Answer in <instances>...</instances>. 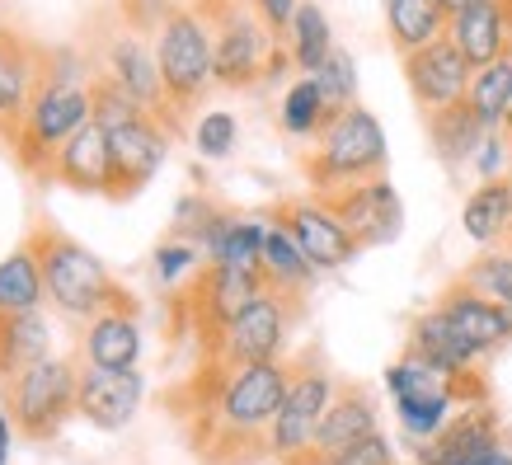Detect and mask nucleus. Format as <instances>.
Segmentation results:
<instances>
[{"label": "nucleus", "mask_w": 512, "mask_h": 465, "mask_svg": "<svg viewBox=\"0 0 512 465\" xmlns=\"http://www.w3.org/2000/svg\"><path fill=\"white\" fill-rule=\"evenodd\" d=\"M423 127H428V146H433V155L447 165L451 174L466 170L470 160H475V151H480V141H484V123L475 118L470 99H461V104H451V109H442V113H428Z\"/></svg>", "instance_id": "nucleus-26"}, {"label": "nucleus", "mask_w": 512, "mask_h": 465, "mask_svg": "<svg viewBox=\"0 0 512 465\" xmlns=\"http://www.w3.org/2000/svg\"><path fill=\"white\" fill-rule=\"evenodd\" d=\"M264 292L259 273H240L226 264H202L188 287L174 292V334H193L198 339V357H207L221 343V334L231 329V320Z\"/></svg>", "instance_id": "nucleus-7"}, {"label": "nucleus", "mask_w": 512, "mask_h": 465, "mask_svg": "<svg viewBox=\"0 0 512 465\" xmlns=\"http://www.w3.org/2000/svg\"><path fill=\"white\" fill-rule=\"evenodd\" d=\"M470 465H512V451L503 447V442H498L494 451H484V456H475V461H470Z\"/></svg>", "instance_id": "nucleus-43"}, {"label": "nucleus", "mask_w": 512, "mask_h": 465, "mask_svg": "<svg viewBox=\"0 0 512 465\" xmlns=\"http://www.w3.org/2000/svg\"><path fill=\"white\" fill-rule=\"evenodd\" d=\"M47 184H62V188H71V193L109 198V132L94 123V118L57 151Z\"/></svg>", "instance_id": "nucleus-21"}, {"label": "nucleus", "mask_w": 512, "mask_h": 465, "mask_svg": "<svg viewBox=\"0 0 512 465\" xmlns=\"http://www.w3.org/2000/svg\"><path fill=\"white\" fill-rule=\"evenodd\" d=\"M193 146H198L202 160H226V155L240 146V123H235V113H226V109L202 113L198 127H193Z\"/></svg>", "instance_id": "nucleus-39"}, {"label": "nucleus", "mask_w": 512, "mask_h": 465, "mask_svg": "<svg viewBox=\"0 0 512 465\" xmlns=\"http://www.w3.org/2000/svg\"><path fill=\"white\" fill-rule=\"evenodd\" d=\"M202 259H207V254H202L193 240H179V235H165V240L156 245V254H151V264H156V278H160V282L193 278Z\"/></svg>", "instance_id": "nucleus-40"}, {"label": "nucleus", "mask_w": 512, "mask_h": 465, "mask_svg": "<svg viewBox=\"0 0 512 465\" xmlns=\"http://www.w3.org/2000/svg\"><path fill=\"white\" fill-rule=\"evenodd\" d=\"M47 85V52L24 33L0 29V137L15 141L33 94Z\"/></svg>", "instance_id": "nucleus-16"}, {"label": "nucleus", "mask_w": 512, "mask_h": 465, "mask_svg": "<svg viewBox=\"0 0 512 465\" xmlns=\"http://www.w3.org/2000/svg\"><path fill=\"white\" fill-rule=\"evenodd\" d=\"M339 395V381L329 376V367L320 362V353L292 357V381L282 395V409L273 419V437H268V456L273 461H292L315 442V428L325 419V409Z\"/></svg>", "instance_id": "nucleus-9"}, {"label": "nucleus", "mask_w": 512, "mask_h": 465, "mask_svg": "<svg viewBox=\"0 0 512 465\" xmlns=\"http://www.w3.org/2000/svg\"><path fill=\"white\" fill-rule=\"evenodd\" d=\"M198 10L212 19L217 38V85L221 90H254L278 80L292 66V52L278 33L268 29L259 10L245 0H198Z\"/></svg>", "instance_id": "nucleus-3"}, {"label": "nucleus", "mask_w": 512, "mask_h": 465, "mask_svg": "<svg viewBox=\"0 0 512 465\" xmlns=\"http://www.w3.org/2000/svg\"><path fill=\"white\" fill-rule=\"evenodd\" d=\"M249 5H254L259 19H264L268 29L287 43V29H292V15H296V5H301V0H249Z\"/></svg>", "instance_id": "nucleus-42"}, {"label": "nucleus", "mask_w": 512, "mask_h": 465, "mask_svg": "<svg viewBox=\"0 0 512 465\" xmlns=\"http://www.w3.org/2000/svg\"><path fill=\"white\" fill-rule=\"evenodd\" d=\"M301 306H306V301L264 287V292L231 320V329L221 334L217 348L207 357H198V362H235V367H240V362H282V348H287V334H292Z\"/></svg>", "instance_id": "nucleus-10"}, {"label": "nucleus", "mask_w": 512, "mask_h": 465, "mask_svg": "<svg viewBox=\"0 0 512 465\" xmlns=\"http://www.w3.org/2000/svg\"><path fill=\"white\" fill-rule=\"evenodd\" d=\"M43 296H47L43 268H38L33 245L24 240L15 254L0 259V310H5V315H29V310L43 306Z\"/></svg>", "instance_id": "nucleus-30"}, {"label": "nucleus", "mask_w": 512, "mask_h": 465, "mask_svg": "<svg viewBox=\"0 0 512 465\" xmlns=\"http://www.w3.org/2000/svg\"><path fill=\"white\" fill-rule=\"evenodd\" d=\"M90 118H94L90 80H47L43 90L33 94L29 113H24L15 141H10V151H15V160L24 165V174H33V179L47 184L57 151H62Z\"/></svg>", "instance_id": "nucleus-6"}, {"label": "nucleus", "mask_w": 512, "mask_h": 465, "mask_svg": "<svg viewBox=\"0 0 512 465\" xmlns=\"http://www.w3.org/2000/svg\"><path fill=\"white\" fill-rule=\"evenodd\" d=\"M503 137L512 141V99H508V113H503Z\"/></svg>", "instance_id": "nucleus-46"}, {"label": "nucleus", "mask_w": 512, "mask_h": 465, "mask_svg": "<svg viewBox=\"0 0 512 465\" xmlns=\"http://www.w3.org/2000/svg\"><path fill=\"white\" fill-rule=\"evenodd\" d=\"M264 231H268V221L231 217V226L221 231V240L212 245V254H207V264H226V268H240V273H259V264H264Z\"/></svg>", "instance_id": "nucleus-33"}, {"label": "nucleus", "mask_w": 512, "mask_h": 465, "mask_svg": "<svg viewBox=\"0 0 512 465\" xmlns=\"http://www.w3.org/2000/svg\"><path fill=\"white\" fill-rule=\"evenodd\" d=\"M47 343H52V334H47V320L38 310H29V315H5L0 310V381H10V376L29 372L33 362H43Z\"/></svg>", "instance_id": "nucleus-29"}, {"label": "nucleus", "mask_w": 512, "mask_h": 465, "mask_svg": "<svg viewBox=\"0 0 512 465\" xmlns=\"http://www.w3.org/2000/svg\"><path fill=\"white\" fill-rule=\"evenodd\" d=\"M10 461V414H5V404H0V465Z\"/></svg>", "instance_id": "nucleus-44"}, {"label": "nucleus", "mask_w": 512, "mask_h": 465, "mask_svg": "<svg viewBox=\"0 0 512 465\" xmlns=\"http://www.w3.org/2000/svg\"><path fill=\"white\" fill-rule=\"evenodd\" d=\"M292 381V362H198V372L165 395L202 465L264 461L273 419Z\"/></svg>", "instance_id": "nucleus-1"}, {"label": "nucleus", "mask_w": 512, "mask_h": 465, "mask_svg": "<svg viewBox=\"0 0 512 465\" xmlns=\"http://www.w3.org/2000/svg\"><path fill=\"white\" fill-rule=\"evenodd\" d=\"M259 278H264V287H273V292L282 296H296V301H306L315 287V278H320V268L296 249V240L282 226H273L268 221L264 231V264H259Z\"/></svg>", "instance_id": "nucleus-28"}, {"label": "nucleus", "mask_w": 512, "mask_h": 465, "mask_svg": "<svg viewBox=\"0 0 512 465\" xmlns=\"http://www.w3.org/2000/svg\"><path fill=\"white\" fill-rule=\"evenodd\" d=\"M85 362L109 372H137L141 362V329L137 310H104L85 329Z\"/></svg>", "instance_id": "nucleus-24"}, {"label": "nucleus", "mask_w": 512, "mask_h": 465, "mask_svg": "<svg viewBox=\"0 0 512 465\" xmlns=\"http://www.w3.org/2000/svg\"><path fill=\"white\" fill-rule=\"evenodd\" d=\"M282 465H400V461H395L390 437L386 433H372V437H362V442H353V447L334 451V456L301 451V456H292V461H282Z\"/></svg>", "instance_id": "nucleus-38"}, {"label": "nucleus", "mask_w": 512, "mask_h": 465, "mask_svg": "<svg viewBox=\"0 0 512 465\" xmlns=\"http://www.w3.org/2000/svg\"><path fill=\"white\" fill-rule=\"evenodd\" d=\"M381 10H386V38L400 57L442 38L451 24V10L442 0H381Z\"/></svg>", "instance_id": "nucleus-27"}, {"label": "nucleus", "mask_w": 512, "mask_h": 465, "mask_svg": "<svg viewBox=\"0 0 512 465\" xmlns=\"http://www.w3.org/2000/svg\"><path fill=\"white\" fill-rule=\"evenodd\" d=\"M404 353L419 357V362H428V367H437L442 376H461V372H470V367H480V353H475V348L451 329V320L437 306L409 320Z\"/></svg>", "instance_id": "nucleus-22"}, {"label": "nucleus", "mask_w": 512, "mask_h": 465, "mask_svg": "<svg viewBox=\"0 0 512 465\" xmlns=\"http://www.w3.org/2000/svg\"><path fill=\"white\" fill-rule=\"evenodd\" d=\"M315 198H325V207L343 221V231L353 235L362 249L395 245L404 231V202L386 174L367 179V184L339 188V193H315Z\"/></svg>", "instance_id": "nucleus-13"}, {"label": "nucleus", "mask_w": 512, "mask_h": 465, "mask_svg": "<svg viewBox=\"0 0 512 465\" xmlns=\"http://www.w3.org/2000/svg\"><path fill=\"white\" fill-rule=\"evenodd\" d=\"M165 155H170V132L156 118L109 132V198L132 202L160 174Z\"/></svg>", "instance_id": "nucleus-15"}, {"label": "nucleus", "mask_w": 512, "mask_h": 465, "mask_svg": "<svg viewBox=\"0 0 512 465\" xmlns=\"http://www.w3.org/2000/svg\"><path fill=\"white\" fill-rule=\"evenodd\" d=\"M334 47H339V43H334V29H329L325 10H320L315 0H301V5H296V15H292V29H287V52H292V66L301 71V76H315Z\"/></svg>", "instance_id": "nucleus-31"}, {"label": "nucleus", "mask_w": 512, "mask_h": 465, "mask_svg": "<svg viewBox=\"0 0 512 465\" xmlns=\"http://www.w3.org/2000/svg\"><path fill=\"white\" fill-rule=\"evenodd\" d=\"M104 76H109L123 94H132V99H137L141 109L151 113L170 137L179 132L170 99H165V80H160V62H156L151 33H137L132 24H123L118 33H109V43H104Z\"/></svg>", "instance_id": "nucleus-11"}, {"label": "nucleus", "mask_w": 512, "mask_h": 465, "mask_svg": "<svg viewBox=\"0 0 512 465\" xmlns=\"http://www.w3.org/2000/svg\"><path fill=\"white\" fill-rule=\"evenodd\" d=\"M498 447V414L494 404H466L447 419V428L419 442V465H470L475 456Z\"/></svg>", "instance_id": "nucleus-20"}, {"label": "nucleus", "mask_w": 512, "mask_h": 465, "mask_svg": "<svg viewBox=\"0 0 512 465\" xmlns=\"http://www.w3.org/2000/svg\"><path fill=\"white\" fill-rule=\"evenodd\" d=\"M466 99H470V109H475V118L484 123V132H503V113H508V99H512V62L508 57L494 66H484V71H475Z\"/></svg>", "instance_id": "nucleus-34"}, {"label": "nucleus", "mask_w": 512, "mask_h": 465, "mask_svg": "<svg viewBox=\"0 0 512 465\" xmlns=\"http://www.w3.org/2000/svg\"><path fill=\"white\" fill-rule=\"evenodd\" d=\"M146 381L141 372H109V367H80V390H76V414L90 419L104 433H118L137 419Z\"/></svg>", "instance_id": "nucleus-18"}, {"label": "nucleus", "mask_w": 512, "mask_h": 465, "mask_svg": "<svg viewBox=\"0 0 512 465\" xmlns=\"http://www.w3.org/2000/svg\"><path fill=\"white\" fill-rule=\"evenodd\" d=\"M400 62H404V85H409V94H414V104H419L423 118L461 104L470 94V80H475V66L466 62L461 47L451 43V33L433 38L428 47L409 52Z\"/></svg>", "instance_id": "nucleus-14"}, {"label": "nucleus", "mask_w": 512, "mask_h": 465, "mask_svg": "<svg viewBox=\"0 0 512 465\" xmlns=\"http://www.w3.org/2000/svg\"><path fill=\"white\" fill-rule=\"evenodd\" d=\"M268 221L292 235L296 249H301L320 273L348 268L357 254H362V245L343 231V221L325 207V198H282L268 207Z\"/></svg>", "instance_id": "nucleus-12"}, {"label": "nucleus", "mask_w": 512, "mask_h": 465, "mask_svg": "<svg viewBox=\"0 0 512 465\" xmlns=\"http://www.w3.org/2000/svg\"><path fill=\"white\" fill-rule=\"evenodd\" d=\"M475 174H480V184L484 179H503L508 174V165H512V141L503 137V132H484V141H480V151H475Z\"/></svg>", "instance_id": "nucleus-41"}, {"label": "nucleus", "mask_w": 512, "mask_h": 465, "mask_svg": "<svg viewBox=\"0 0 512 465\" xmlns=\"http://www.w3.org/2000/svg\"><path fill=\"white\" fill-rule=\"evenodd\" d=\"M76 390L80 372L62 357H43L29 372H19L5 381V414L29 442H47L66 428V419L76 414Z\"/></svg>", "instance_id": "nucleus-8"}, {"label": "nucleus", "mask_w": 512, "mask_h": 465, "mask_svg": "<svg viewBox=\"0 0 512 465\" xmlns=\"http://www.w3.org/2000/svg\"><path fill=\"white\" fill-rule=\"evenodd\" d=\"M29 245H33V254H38V268H43L47 301L62 310V315H71V320H94V315H104V310H137V296L127 292L90 249L76 245L71 235L52 231V226H38V231L29 235Z\"/></svg>", "instance_id": "nucleus-2"}, {"label": "nucleus", "mask_w": 512, "mask_h": 465, "mask_svg": "<svg viewBox=\"0 0 512 465\" xmlns=\"http://www.w3.org/2000/svg\"><path fill=\"white\" fill-rule=\"evenodd\" d=\"M90 104H94V123L104 127V132H118V127H132V123H146V118H151V113L141 109L132 94L118 90L104 71L90 80Z\"/></svg>", "instance_id": "nucleus-35"}, {"label": "nucleus", "mask_w": 512, "mask_h": 465, "mask_svg": "<svg viewBox=\"0 0 512 465\" xmlns=\"http://www.w3.org/2000/svg\"><path fill=\"white\" fill-rule=\"evenodd\" d=\"M329 118H334V113H329L325 94H320V80L296 76L292 85H287V94H282V109H278L282 132L296 137V141H315L320 132H325Z\"/></svg>", "instance_id": "nucleus-32"}, {"label": "nucleus", "mask_w": 512, "mask_h": 465, "mask_svg": "<svg viewBox=\"0 0 512 465\" xmlns=\"http://www.w3.org/2000/svg\"><path fill=\"white\" fill-rule=\"evenodd\" d=\"M442 5H447L451 15H461V10H466V5H475V0H442Z\"/></svg>", "instance_id": "nucleus-45"}, {"label": "nucleus", "mask_w": 512, "mask_h": 465, "mask_svg": "<svg viewBox=\"0 0 512 465\" xmlns=\"http://www.w3.org/2000/svg\"><path fill=\"white\" fill-rule=\"evenodd\" d=\"M372 433H381V414H376L372 390L339 386V395H334V404L325 409V419H320V428H315V442L306 451H315V456H334V451L353 447V442H362V437H372Z\"/></svg>", "instance_id": "nucleus-23"}, {"label": "nucleus", "mask_w": 512, "mask_h": 465, "mask_svg": "<svg viewBox=\"0 0 512 465\" xmlns=\"http://www.w3.org/2000/svg\"><path fill=\"white\" fill-rule=\"evenodd\" d=\"M433 306L447 315L451 329H456L480 357H489V353H498L503 343H512V310L498 306L494 296H484L480 287H470L466 278L447 282Z\"/></svg>", "instance_id": "nucleus-17"}, {"label": "nucleus", "mask_w": 512, "mask_h": 465, "mask_svg": "<svg viewBox=\"0 0 512 465\" xmlns=\"http://www.w3.org/2000/svg\"><path fill=\"white\" fill-rule=\"evenodd\" d=\"M508 249H512V235H508Z\"/></svg>", "instance_id": "nucleus-47"}, {"label": "nucleus", "mask_w": 512, "mask_h": 465, "mask_svg": "<svg viewBox=\"0 0 512 465\" xmlns=\"http://www.w3.org/2000/svg\"><path fill=\"white\" fill-rule=\"evenodd\" d=\"M461 278L470 282V287H480L484 296H494L498 306L512 310V249L498 245V249H484L480 259H470L466 273Z\"/></svg>", "instance_id": "nucleus-36"}, {"label": "nucleus", "mask_w": 512, "mask_h": 465, "mask_svg": "<svg viewBox=\"0 0 512 465\" xmlns=\"http://www.w3.org/2000/svg\"><path fill=\"white\" fill-rule=\"evenodd\" d=\"M386 165H390L386 132L376 123V113L362 109V104L334 113L325 123V132L311 141L306 160H301L306 184H311L315 193H339V188L381 179Z\"/></svg>", "instance_id": "nucleus-4"}, {"label": "nucleus", "mask_w": 512, "mask_h": 465, "mask_svg": "<svg viewBox=\"0 0 512 465\" xmlns=\"http://www.w3.org/2000/svg\"><path fill=\"white\" fill-rule=\"evenodd\" d=\"M461 231H466L480 249L508 245V235H512V174L475 184V193L461 202Z\"/></svg>", "instance_id": "nucleus-25"}, {"label": "nucleus", "mask_w": 512, "mask_h": 465, "mask_svg": "<svg viewBox=\"0 0 512 465\" xmlns=\"http://www.w3.org/2000/svg\"><path fill=\"white\" fill-rule=\"evenodd\" d=\"M151 43H156L160 80H165V99H170V109H174V123L184 127V118L217 85V71H212L217 66L212 19L202 15L198 5H174Z\"/></svg>", "instance_id": "nucleus-5"}, {"label": "nucleus", "mask_w": 512, "mask_h": 465, "mask_svg": "<svg viewBox=\"0 0 512 465\" xmlns=\"http://www.w3.org/2000/svg\"><path fill=\"white\" fill-rule=\"evenodd\" d=\"M447 33L475 71L503 62L512 47V0H475L461 15H451Z\"/></svg>", "instance_id": "nucleus-19"}, {"label": "nucleus", "mask_w": 512, "mask_h": 465, "mask_svg": "<svg viewBox=\"0 0 512 465\" xmlns=\"http://www.w3.org/2000/svg\"><path fill=\"white\" fill-rule=\"evenodd\" d=\"M315 80H320V94H325L329 113H343L357 104V62L353 52H343V47H334L325 57V66L315 71Z\"/></svg>", "instance_id": "nucleus-37"}]
</instances>
